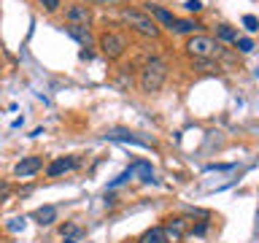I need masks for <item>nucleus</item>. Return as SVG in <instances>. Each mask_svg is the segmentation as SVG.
I'll return each mask as SVG.
<instances>
[{
	"mask_svg": "<svg viewBox=\"0 0 259 243\" xmlns=\"http://www.w3.org/2000/svg\"><path fill=\"white\" fill-rule=\"evenodd\" d=\"M165 81H167V62L165 60L151 57V60L143 62L141 76H138V87H141V92H146V95L159 92V89L165 87Z\"/></svg>",
	"mask_w": 259,
	"mask_h": 243,
	"instance_id": "nucleus-1",
	"label": "nucleus"
},
{
	"mask_svg": "<svg viewBox=\"0 0 259 243\" xmlns=\"http://www.w3.org/2000/svg\"><path fill=\"white\" fill-rule=\"evenodd\" d=\"M119 16L130 30L138 32V35H143V38H159L162 35V27L151 19V14L141 11V8H121Z\"/></svg>",
	"mask_w": 259,
	"mask_h": 243,
	"instance_id": "nucleus-2",
	"label": "nucleus"
},
{
	"mask_svg": "<svg viewBox=\"0 0 259 243\" xmlns=\"http://www.w3.org/2000/svg\"><path fill=\"white\" fill-rule=\"evenodd\" d=\"M186 54L192 57V60H216V57H222V44H219L216 38L210 35H189L186 38Z\"/></svg>",
	"mask_w": 259,
	"mask_h": 243,
	"instance_id": "nucleus-3",
	"label": "nucleus"
},
{
	"mask_svg": "<svg viewBox=\"0 0 259 243\" xmlns=\"http://www.w3.org/2000/svg\"><path fill=\"white\" fill-rule=\"evenodd\" d=\"M97 49L103 52L105 60H121L127 52V38L124 35H119V32H111V30H105L100 38H97Z\"/></svg>",
	"mask_w": 259,
	"mask_h": 243,
	"instance_id": "nucleus-4",
	"label": "nucleus"
},
{
	"mask_svg": "<svg viewBox=\"0 0 259 243\" xmlns=\"http://www.w3.org/2000/svg\"><path fill=\"white\" fill-rule=\"evenodd\" d=\"M162 230H165L170 243H181L186 238V232H189V224H186V219H181V216H170L167 222L162 224Z\"/></svg>",
	"mask_w": 259,
	"mask_h": 243,
	"instance_id": "nucleus-5",
	"label": "nucleus"
},
{
	"mask_svg": "<svg viewBox=\"0 0 259 243\" xmlns=\"http://www.w3.org/2000/svg\"><path fill=\"white\" fill-rule=\"evenodd\" d=\"M65 19H68V24H78V27H89L92 24V8H89L87 3H76L68 8V14H65Z\"/></svg>",
	"mask_w": 259,
	"mask_h": 243,
	"instance_id": "nucleus-6",
	"label": "nucleus"
},
{
	"mask_svg": "<svg viewBox=\"0 0 259 243\" xmlns=\"http://www.w3.org/2000/svg\"><path fill=\"white\" fill-rule=\"evenodd\" d=\"M40 168H44V159H40V157H24L22 162H16V165H14V176L27 178V176H35Z\"/></svg>",
	"mask_w": 259,
	"mask_h": 243,
	"instance_id": "nucleus-7",
	"label": "nucleus"
},
{
	"mask_svg": "<svg viewBox=\"0 0 259 243\" xmlns=\"http://www.w3.org/2000/svg\"><path fill=\"white\" fill-rule=\"evenodd\" d=\"M73 168H76V159H73V157H57L52 165L46 168V176L57 178V176H62V173H68V170H73Z\"/></svg>",
	"mask_w": 259,
	"mask_h": 243,
	"instance_id": "nucleus-8",
	"label": "nucleus"
},
{
	"mask_svg": "<svg viewBox=\"0 0 259 243\" xmlns=\"http://www.w3.org/2000/svg\"><path fill=\"white\" fill-rule=\"evenodd\" d=\"M146 14H154V16H157V19L162 22V27H167V30H173L176 22H178V16H173L170 11H165L162 6H154V3L146 6Z\"/></svg>",
	"mask_w": 259,
	"mask_h": 243,
	"instance_id": "nucleus-9",
	"label": "nucleus"
},
{
	"mask_svg": "<svg viewBox=\"0 0 259 243\" xmlns=\"http://www.w3.org/2000/svg\"><path fill=\"white\" fill-rule=\"evenodd\" d=\"M65 32H68L70 38H76L81 46L84 49H89L95 44V38H92V32H89V27H78V24H68V27H65Z\"/></svg>",
	"mask_w": 259,
	"mask_h": 243,
	"instance_id": "nucleus-10",
	"label": "nucleus"
},
{
	"mask_svg": "<svg viewBox=\"0 0 259 243\" xmlns=\"http://www.w3.org/2000/svg\"><path fill=\"white\" fill-rule=\"evenodd\" d=\"M138 243H170V240H167V235L162 227H149V230L138 238Z\"/></svg>",
	"mask_w": 259,
	"mask_h": 243,
	"instance_id": "nucleus-11",
	"label": "nucleus"
},
{
	"mask_svg": "<svg viewBox=\"0 0 259 243\" xmlns=\"http://www.w3.org/2000/svg\"><path fill=\"white\" fill-rule=\"evenodd\" d=\"M32 219H35L40 227H49L57 219V208L54 206H44V208H38L35 214H32Z\"/></svg>",
	"mask_w": 259,
	"mask_h": 243,
	"instance_id": "nucleus-12",
	"label": "nucleus"
},
{
	"mask_svg": "<svg viewBox=\"0 0 259 243\" xmlns=\"http://www.w3.org/2000/svg\"><path fill=\"white\" fill-rule=\"evenodd\" d=\"M202 24H197L194 19H178L176 22V27H173V32H178V35H192L194 30H200Z\"/></svg>",
	"mask_w": 259,
	"mask_h": 243,
	"instance_id": "nucleus-13",
	"label": "nucleus"
},
{
	"mask_svg": "<svg viewBox=\"0 0 259 243\" xmlns=\"http://www.w3.org/2000/svg\"><path fill=\"white\" fill-rule=\"evenodd\" d=\"M141 176L143 181H151V165H146V162H135V165H130V176Z\"/></svg>",
	"mask_w": 259,
	"mask_h": 243,
	"instance_id": "nucleus-14",
	"label": "nucleus"
},
{
	"mask_svg": "<svg viewBox=\"0 0 259 243\" xmlns=\"http://www.w3.org/2000/svg\"><path fill=\"white\" fill-rule=\"evenodd\" d=\"M216 35H219V38H216L219 44H222V40H230V44H235V40H238V32H235L230 24H222V27L216 30Z\"/></svg>",
	"mask_w": 259,
	"mask_h": 243,
	"instance_id": "nucleus-15",
	"label": "nucleus"
},
{
	"mask_svg": "<svg viewBox=\"0 0 259 243\" xmlns=\"http://www.w3.org/2000/svg\"><path fill=\"white\" fill-rule=\"evenodd\" d=\"M60 232H62V238H81V235H84V230L76 227V224H62Z\"/></svg>",
	"mask_w": 259,
	"mask_h": 243,
	"instance_id": "nucleus-16",
	"label": "nucleus"
},
{
	"mask_svg": "<svg viewBox=\"0 0 259 243\" xmlns=\"http://www.w3.org/2000/svg\"><path fill=\"white\" fill-rule=\"evenodd\" d=\"M38 3H40V8H46V11L49 14H57V11H60V0H38Z\"/></svg>",
	"mask_w": 259,
	"mask_h": 243,
	"instance_id": "nucleus-17",
	"label": "nucleus"
},
{
	"mask_svg": "<svg viewBox=\"0 0 259 243\" xmlns=\"http://www.w3.org/2000/svg\"><path fill=\"white\" fill-rule=\"evenodd\" d=\"M243 24H246L248 32H256V30H259V19H256V16H251V14L243 16Z\"/></svg>",
	"mask_w": 259,
	"mask_h": 243,
	"instance_id": "nucleus-18",
	"label": "nucleus"
},
{
	"mask_svg": "<svg viewBox=\"0 0 259 243\" xmlns=\"http://www.w3.org/2000/svg\"><path fill=\"white\" fill-rule=\"evenodd\" d=\"M8 197H11V184H8V181H0V206H3Z\"/></svg>",
	"mask_w": 259,
	"mask_h": 243,
	"instance_id": "nucleus-19",
	"label": "nucleus"
},
{
	"mask_svg": "<svg viewBox=\"0 0 259 243\" xmlns=\"http://www.w3.org/2000/svg\"><path fill=\"white\" fill-rule=\"evenodd\" d=\"M235 46H238V49H240V52H243V54H248V52H251V49H254V44H251V40H248V38H238V40H235Z\"/></svg>",
	"mask_w": 259,
	"mask_h": 243,
	"instance_id": "nucleus-20",
	"label": "nucleus"
},
{
	"mask_svg": "<svg viewBox=\"0 0 259 243\" xmlns=\"http://www.w3.org/2000/svg\"><path fill=\"white\" fill-rule=\"evenodd\" d=\"M186 11H194V14H197V11H202V3H200V0H186Z\"/></svg>",
	"mask_w": 259,
	"mask_h": 243,
	"instance_id": "nucleus-21",
	"label": "nucleus"
},
{
	"mask_svg": "<svg viewBox=\"0 0 259 243\" xmlns=\"http://www.w3.org/2000/svg\"><path fill=\"white\" fill-rule=\"evenodd\" d=\"M84 3H97V6H119L124 0H84Z\"/></svg>",
	"mask_w": 259,
	"mask_h": 243,
	"instance_id": "nucleus-22",
	"label": "nucleus"
},
{
	"mask_svg": "<svg viewBox=\"0 0 259 243\" xmlns=\"http://www.w3.org/2000/svg\"><path fill=\"white\" fill-rule=\"evenodd\" d=\"M8 230H24V219H11V222H8Z\"/></svg>",
	"mask_w": 259,
	"mask_h": 243,
	"instance_id": "nucleus-23",
	"label": "nucleus"
},
{
	"mask_svg": "<svg viewBox=\"0 0 259 243\" xmlns=\"http://www.w3.org/2000/svg\"><path fill=\"white\" fill-rule=\"evenodd\" d=\"M65 243H78V238H65Z\"/></svg>",
	"mask_w": 259,
	"mask_h": 243,
	"instance_id": "nucleus-24",
	"label": "nucleus"
}]
</instances>
